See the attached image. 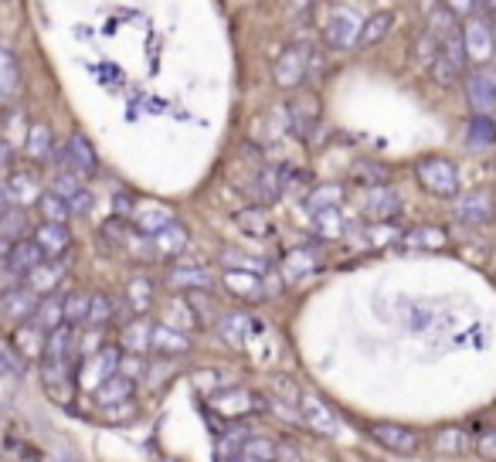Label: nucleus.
Listing matches in <instances>:
<instances>
[{
    "label": "nucleus",
    "instance_id": "5701e85b",
    "mask_svg": "<svg viewBox=\"0 0 496 462\" xmlns=\"http://www.w3.org/2000/svg\"><path fill=\"white\" fill-rule=\"evenodd\" d=\"M466 28V48H469V58L473 61H486V58L493 55V34H490V28L482 24V21H469V24H463Z\"/></svg>",
    "mask_w": 496,
    "mask_h": 462
},
{
    "label": "nucleus",
    "instance_id": "603ef678",
    "mask_svg": "<svg viewBox=\"0 0 496 462\" xmlns=\"http://www.w3.org/2000/svg\"><path fill=\"white\" fill-rule=\"evenodd\" d=\"M276 459H299V448L279 446V456H276Z\"/></svg>",
    "mask_w": 496,
    "mask_h": 462
},
{
    "label": "nucleus",
    "instance_id": "f8f14e48",
    "mask_svg": "<svg viewBox=\"0 0 496 462\" xmlns=\"http://www.w3.org/2000/svg\"><path fill=\"white\" fill-rule=\"evenodd\" d=\"M42 197V187H38V177L28 174V170H7V181H4V201H14V204H24L28 208L31 201Z\"/></svg>",
    "mask_w": 496,
    "mask_h": 462
},
{
    "label": "nucleus",
    "instance_id": "7ed1b4c3",
    "mask_svg": "<svg viewBox=\"0 0 496 462\" xmlns=\"http://www.w3.org/2000/svg\"><path fill=\"white\" fill-rule=\"evenodd\" d=\"M310 61L313 52L306 44H285L272 65V79L279 89H299L303 82H310Z\"/></svg>",
    "mask_w": 496,
    "mask_h": 462
},
{
    "label": "nucleus",
    "instance_id": "8fccbe9b",
    "mask_svg": "<svg viewBox=\"0 0 496 462\" xmlns=\"http://www.w3.org/2000/svg\"><path fill=\"white\" fill-rule=\"evenodd\" d=\"M69 204H71V214H89V211H92V204H96V197H92V194L86 191V187H82L79 194L71 197Z\"/></svg>",
    "mask_w": 496,
    "mask_h": 462
},
{
    "label": "nucleus",
    "instance_id": "6e6552de",
    "mask_svg": "<svg viewBox=\"0 0 496 462\" xmlns=\"http://www.w3.org/2000/svg\"><path fill=\"white\" fill-rule=\"evenodd\" d=\"M360 28H364V24H360L347 7H333L330 17H326L323 42L330 44V48H351V44H357V38H360Z\"/></svg>",
    "mask_w": 496,
    "mask_h": 462
},
{
    "label": "nucleus",
    "instance_id": "4c0bfd02",
    "mask_svg": "<svg viewBox=\"0 0 496 462\" xmlns=\"http://www.w3.org/2000/svg\"><path fill=\"white\" fill-rule=\"evenodd\" d=\"M34 160H44V156H51V150H55V140H51V129L42 127V123H34L28 133V146H24Z\"/></svg>",
    "mask_w": 496,
    "mask_h": 462
},
{
    "label": "nucleus",
    "instance_id": "dca6fc26",
    "mask_svg": "<svg viewBox=\"0 0 496 462\" xmlns=\"http://www.w3.org/2000/svg\"><path fill=\"white\" fill-rule=\"evenodd\" d=\"M24 235H28V208L14 204V201H4V211H0V241H4V249H11Z\"/></svg>",
    "mask_w": 496,
    "mask_h": 462
},
{
    "label": "nucleus",
    "instance_id": "b1692460",
    "mask_svg": "<svg viewBox=\"0 0 496 462\" xmlns=\"http://www.w3.org/2000/svg\"><path fill=\"white\" fill-rule=\"evenodd\" d=\"M154 241H156V255H164V259H173V255H181L187 249V231H184V224H177V222H171L164 231H156L154 235Z\"/></svg>",
    "mask_w": 496,
    "mask_h": 462
},
{
    "label": "nucleus",
    "instance_id": "cd10ccee",
    "mask_svg": "<svg viewBox=\"0 0 496 462\" xmlns=\"http://www.w3.org/2000/svg\"><path fill=\"white\" fill-rule=\"evenodd\" d=\"M466 140H469V146H476V150H482V146H496L493 116H476V112H473V119H469V127H466Z\"/></svg>",
    "mask_w": 496,
    "mask_h": 462
},
{
    "label": "nucleus",
    "instance_id": "4be33fe9",
    "mask_svg": "<svg viewBox=\"0 0 496 462\" xmlns=\"http://www.w3.org/2000/svg\"><path fill=\"white\" fill-rule=\"evenodd\" d=\"M21 85H24L21 65H17L14 52L4 48V55H0V99H4V102H14V99L21 96Z\"/></svg>",
    "mask_w": 496,
    "mask_h": 462
},
{
    "label": "nucleus",
    "instance_id": "473e14b6",
    "mask_svg": "<svg viewBox=\"0 0 496 462\" xmlns=\"http://www.w3.org/2000/svg\"><path fill=\"white\" fill-rule=\"evenodd\" d=\"M248 438H252V435H248L245 425H231V429H225V432L218 435V456H221V459H239L241 446H245Z\"/></svg>",
    "mask_w": 496,
    "mask_h": 462
},
{
    "label": "nucleus",
    "instance_id": "6ab92c4d",
    "mask_svg": "<svg viewBox=\"0 0 496 462\" xmlns=\"http://www.w3.org/2000/svg\"><path fill=\"white\" fill-rule=\"evenodd\" d=\"M401 245L405 249H418V252H432V249H445L449 245V235L435 228V224H415L401 235Z\"/></svg>",
    "mask_w": 496,
    "mask_h": 462
},
{
    "label": "nucleus",
    "instance_id": "de8ad7c7",
    "mask_svg": "<svg viewBox=\"0 0 496 462\" xmlns=\"http://www.w3.org/2000/svg\"><path fill=\"white\" fill-rule=\"evenodd\" d=\"M113 320V299L109 296H92V306H89V323L102 326V323Z\"/></svg>",
    "mask_w": 496,
    "mask_h": 462
},
{
    "label": "nucleus",
    "instance_id": "bb28decb",
    "mask_svg": "<svg viewBox=\"0 0 496 462\" xmlns=\"http://www.w3.org/2000/svg\"><path fill=\"white\" fill-rule=\"evenodd\" d=\"M283 167H266L256 181V197L258 204H276L283 197Z\"/></svg>",
    "mask_w": 496,
    "mask_h": 462
},
{
    "label": "nucleus",
    "instance_id": "f257e3e1",
    "mask_svg": "<svg viewBox=\"0 0 496 462\" xmlns=\"http://www.w3.org/2000/svg\"><path fill=\"white\" fill-rule=\"evenodd\" d=\"M432 31L439 38V55L428 65V71L439 85H455L473 61L466 48V28H459L453 11H439V14H432Z\"/></svg>",
    "mask_w": 496,
    "mask_h": 462
},
{
    "label": "nucleus",
    "instance_id": "a19ab883",
    "mask_svg": "<svg viewBox=\"0 0 496 462\" xmlns=\"http://www.w3.org/2000/svg\"><path fill=\"white\" fill-rule=\"evenodd\" d=\"M313 272H316V262H313L306 252L285 255V269H283L285 279H306V276H313Z\"/></svg>",
    "mask_w": 496,
    "mask_h": 462
},
{
    "label": "nucleus",
    "instance_id": "864d4df0",
    "mask_svg": "<svg viewBox=\"0 0 496 462\" xmlns=\"http://www.w3.org/2000/svg\"><path fill=\"white\" fill-rule=\"evenodd\" d=\"M476 4H480V7L486 11V14H493V17H496V0H476Z\"/></svg>",
    "mask_w": 496,
    "mask_h": 462
},
{
    "label": "nucleus",
    "instance_id": "c756f323",
    "mask_svg": "<svg viewBox=\"0 0 496 462\" xmlns=\"http://www.w3.org/2000/svg\"><path fill=\"white\" fill-rule=\"evenodd\" d=\"M391 24H395V14H391V11H381V14H374L370 21H364L360 38H357V48H374V44L391 31Z\"/></svg>",
    "mask_w": 496,
    "mask_h": 462
},
{
    "label": "nucleus",
    "instance_id": "49530a36",
    "mask_svg": "<svg viewBox=\"0 0 496 462\" xmlns=\"http://www.w3.org/2000/svg\"><path fill=\"white\" fill-rule=\"evenodd\" d=\"M272 398H276V401H285V405H299V401H303V391L293 384V378H276Z\"/></svg>",
    "mask_w": 496,
    "mask_h": 462
},
{
    "label": "nucleus",
    "instance_id": "4468645a",
    "mask_svg": "<svg viewBox=\"0 0 496 462\" xmlns=\"http://www.w3.org/2000/svg\"><path fill=\"white\" fill-rule=\"evenodd\" d=\"M38 313V293L31 289L28 282H21L14 289H4V316L11 320H34Z\"/></svg>",
    "mask_w": 496,
    "mask_h": 462
},
{
    "label": "nucleus",
    "instance_id": "a211bd4d",
    "mask_svg": "<svg viewBox=\"0 0 496 462\" xmlns=\"http://www.w3.org/2000/svg\"><path fill=\"white\" fill-rule=\"evenodd\" d=\"M34 239H38V245L44 249L48 259L65 255L71 245V235H69V228H65V222H42L38 224V231H34Z\"/></svg>",
    "mask_w": 496,
    "mask_h": 462
},
{
    "label": "nucleus",
    "instance_id": "9b49d317",
    "mask_svg": "<svg viewBox=\"0 0 496 462\" xmlns=\"http://www.w3.org/2000/svg\"><path fill=\"white\" fill-rule=\"evenodd\" d=\"M299 411H303V425L316 435H333L337 432V411L330 405H323L316 394H303L299 401Z\"/></svg>",
    "mask_w": 496,
    "mask_h": 462
},
{
    "label": "nucleus",
    "instance_id": "72a5a7b5",
    "mask_svg": "<svg viewBox=\"0 0 496 462\" xmlns=\"http://www.w3.org/2000/svg\"><path fill=\"white\" fill-rule=\"evenodd\" d=\"M129 394H133V381L113 374V378L102 381L99 388H96V401L99 405H113V401H126Z\"/></svg>",
    "mask_w": 496,
    "mask_h": 462
},
{
    "label": "nucleus",
    "instance_id": "f03ea898",
    "mask_svg": "<svg viewBox=\"0 0 496 462\" xmlns=\"http://www.w3.org/2000/svg\"><path fill=\"white\" fill-rule=\"evenodd\" d=\"M415 177L432 197H455L459 194V170L445 156H426L415 164Z\"/></svg>",
    "mask_w": 496,
    "mask_h": 462
},
{
    "label": "nucleus",
    "instance_id": "c85d7f7f",
    "mask_svg": "<svg viewBox=\"0 0 496 462\" xmlns=\"http://www.w3.org/2000/svg\"><path fill=\"white\" fill-rule=\"evenodd\" d=\"M214 276L208 269H173L167 276V286L173 289H211Z\"/></svg>",
    "mask_w": 496,
    "mask_h": 462
},
{
    "label": "nucleus",
    "instance_id": "c9c22d12",
    "mask_svg": "<svg viewBox=\"0 0 496 462\" xmlns=\"http://www.w3.org/2000/svg\"><path fill=\"white\" fill-rule=\"evenodd\" d=\"M38 208H42L44 222H69L71 218V204L61 194H55V191H48V194L38 197Z\"/></svg>",
    "mask_w": 496,
    "mask_h": 462
},
{
    "label": "nucleus",
    "instance_id": "3c124183",
    "mask_svg": "<svg viewBox=\"0 0 496 462\" xmlns=\"http://www.w3.org/2000/svg\"><path fill=\"white\" fill-rule=\"evenodd\" d=\"M480 452H482V456H490V459H496V432L482 435V438H480Z\"/></svg>",
    "mask_w": 496,
    "mask_h": 462
},
{
    "label": "nucleus",
    "instance_id": "aec40b11",
    "mask_svg": "<svg viewBox=\"0 0 496 462\" xmlns=\"http://www.w3.org/2000/svg\"><path fill=\"white\" fill-rule=\"evenodd\" d=\"M235 224H239L245 235H252V239H269L272 231H276L272 214L266 204H252V208L239 211V214H235Z\"/></svg>",
    "mask_w": 496,
    "mask_h": 462
},
{
    "label": "nucleus",
    "instance_id": "412c9836",
    "mask_svg": "<svg viewBox=\"0 0 496 462\" xmlns=\"http://www.w3.org/2000/svg\"><path fill=\"white\" fill-rule=\"evenodd\" d=\"M398 214H401V197L395 191H381V187H374L368 194V218L370 222H395Z\"/></svg>",
    "mask_w": 496,
    "mask_h": 462
},
{
    "label": "nucleus",
    "instance_id": "39448f33",
    "mask_svg": "<svg viewBox=\"0 0 496 462\" xmlns=\"http://www.w3.org/2000/svg\"><path fill=\"white\" fill-rule=\"evenodd\" d=\"M466 102L476 116L496 112V71L482 61L480 69L466 71Z\"/></svg>",
    "mask_w": 496,
    "mask_h": 462
},
{
    "label": "nucleus",
    "instance_id": "a18cd8bd",
    "mask_svg": "<svg viewBox=\"0 0 496 462\" xmlns=\"http://www.w3.org/2000/svg\"><path fill=\"white\" fill-rule=\"evenodd\" d=\"M89 306H92V299L89 296H82V293H71L69 299H65V323H82V320H89Z\"/></svg>",
    "mask_w": 496,
    "mask_h": 462
},
{
    "label": "nucleus",
    "instance_id": "423d86ee",
    "mask_svg": "<svg viewBox=\"0 0 496 462\" xmlns=\"http://www.w3.org/2000/svg\"><path fill=\"white\" fill-rule=\"evenodd\" d=\"M211 405L225 415V419H245L252 411H266L269 401L262 394L248 391V388H218L211 394Z\"/></svg>",
    "mask_w": 496,
    "mask_h": 462
},
{
    "label": "nucleus",
    "instance_id": "393cba45",
    "mask_svg": "<svg viewBox=\"0 0 496 462\" xmlns=\"http://www.w3.org/2000/svg\"><path fill=\"white\" fill-rule=\"evenodd\" d=\"M248 326H256L252 316H245V313H231V316H221V320H218V334L225 336L231 347H245V340H248Z\"/></svg>",
    "mask_w": 496,
    "mask_h": 462
},
{
    "label": "nucleus",
    "instance_id": "37998d69",
    "mask_svg": "<svg viewBox=\"0 0 496 462\" xmlns=\"http://www.w3.org/2000/svg\"><path fill=\"white\" fill-rule=\"evenodd\" d=\"M341 187H320V191H313L310 197H306V208L310 211H326V208H341Z\"/></svg>",
    "mask_w": 496,
    "mask_h": 462
},
{
    "label": "nucleus",
    "instance_id": "09e8293b",
    "mask_svg": "<svg viewBox=\"0 0 496 462\" xmlns=\"http://www.w3.org/2000/svg\"><path fill=\"white\" fill-rule=\"evenodd\" d=\"M354 181L357 184H374V187H381V184L388 181V170L378 167V164H357Z\"/></svg>",
    "mask_w": 496,
    "mask_h": 462
},
{
    "label": "nucleus",
    "instance_id": "ddd939ff",
    "mask_svg": "<svg viewBox=\"0 0 496 462\" xmlns=\"http://www.w3.org/2000/svg\"><path fill=\"white\" fill-rule=\"evenodd\" d=\"M455 218L466 224H486L493 222V197L486 191H473L455 201Z\"/></svg>",
    "mask_w": 496,
    "mask_h": 462
},
{
    "label": "nucleus",
    "instance_id": "20e7f679",
    "mask_svg": "<svg viewBox=\"0 0 496 462\" xmlns=\"http://www.w3.org/2000/svg\"><path fill=\"white\" fill-rule=\"evenodd\" d=\"M285 116H289V133L299 137L303 143H310L313 133L320 129V96L316 92H299L296 99H289Z\"/></svg>",
    "mask_w": 496,
    "mask_h": 462
},
{
    "label": "nucleus",
    "instance_id": "58836bf2",
    "mask_svg": "<svg viewBox=\"0 0 496 462\" xmlns=\"http://www.w3.org/2000/svg\"><path fill=\"white\" fill-rule=\"evenodd\" d=\"M435 452H445V456H455V452H463L466 448V432L463 429H455V425H445L435 432Z\"/></svg>",
    "mask_w": 496,
    "mask_h": 462
},
{
    "label": "nucleus",
    "instance_id": "1a4fd4ad",
    "mask_svg": "<svg viewBox=\"0 0 496 462\" xmlns=\"http://www.w3.org/2000/svg\"><path fill=\"white\" fill-rule=\"evenodd\" d=\"M370 438L381 448H388V452H398V456H408V452L418 448V435L411 432V429H405V425H395V421L370 425Z\"/></svg>",
    "mask_w": 496,
    "mask_h": 462
},
{
    "label": "nucleus",
    "instance_id": "ea45409f",
    "mask_svg": "<svg viewBox=\"0 0 496 462\" xmlns=\"http://www.w3.org/2000/svg\"><path fill=\"white\" fill-rule=\"evenodd\" d=\"M221 266L225 269H248V272H262V276H269V262L266 259H252V255H241L235 249H225L221 252Z\"/></svg>",
    "mask_w": 496,
    "mask_h": 462
},
{
    "label": "nucleus",
    "instance_id": "0eeeda50",
    "mask_svg": "<svg viewBox=\"0 0 496 462\" xmlns=\"http://www.w3.org/2000/svg\"><path fill=\"white\" fill-rule=\"evenodd\" d=\"M119 364H123L119 347H102L99 354H92V357H86V361L79 364V384H86V388L96 391L102 381H109L113 374H119Z\"/></svg>",
    "mask_w": 496,
    "mask_h": 462
},
{
    "label": "nucleus",
    "instance_id": "e433bc0d",
    "mask_svg": "<svg viewBox=\"0 0 496 462\" xmlns=\"http://www.w3.org/2000/svg\"><path fill=\"white\" fill-rule=\"evenodd\" d=\"M279 456V446L272 442V438H262V435H252L245 446H241L239 459L245 462H258V459H276Z\"/></svg>",
    "mask_w": 496,
    "mask_h": 462
},
{
    "label": "nucleus",
    "instance_id": "c03bdc74",
    "mask_svg": "<svg viewBox=\"0 0 496 462\" xmlns=\"http://www.w3.org/2000/svg\"><path fill=\"white\" fill-rule=\"evenodd\" d=\"M51 191L61 194L65 201H71V197L82 191V174H75V170H61L55 181H51Z\"/></svg>",
    "mask_w": 496,
    "mask_h": 462
},
{
    "label": "nucleus",
    "instance_id": "7c9ffc66",
    "mask_svg": "<svg viewBox=\"0 0 496 462\" xmlns=\"http://www.w3.org/2000/svg\"><path fill=\"white\" fill-rule=\"evenodd\" d=\"M34 323H38L42 330H55V326H61V323H65V299H61V296H44L42 303H38Z\"/></svg>",
    "mask_w": 496,
    "mask_h": 462
},
{
    "label": "nucleus",
    "instance_id": "f3484780",
    "mask_svg": "<svg viewBox=\"0 0 496 462\" xmlns=\"http://www.w3.org/2000/svg\"><path fill=\"white\" fill-rule=\"evenodd\" d=\"M262 279H266L262 272H248V269H225V286L239 296V299H258V296L269 293V286H266Z\"/></svg>",
    "mask_w": 496,
    "mask_h": 462
},
{
    "label": "nucleus",
    "instance_id": "f704fd0d",
    "mask_svg": "<svg viewBox=\"0 0 496 462\" xmlns=\"http://www.w3.org/2000/svg\"><path fill=\"white\" fill-rule=\"evenodd\" d=\"M28 116L21 109H7V116H4V140L14 143V146H28Z\"/></svg>",
    "mask_w": 496,
    "mask_h": 462
},
{
    "label": "nucleus",
    "instance_id": "2f4dec72",
    "mask_svg": "<svg viewBox=\"0 0 496 462\" xmlns=\"http://www.w3.org/2000/svg\"><path fill=\"white\" fill-rule=\"evenodd\" d=\"M61 276H65V269L58 262H42V266H34L28 272V286L34 293H48V289H55Z\"/></svg>",
    "mask_w": 496,
    "mask_h": 462
},
{
    "label": "nucleus",
    "instance_id": "2eb2a0df",
    "mask_svg": "<svg viewBox=\"0 0 496 462\" xmlns=\"http://www.w3.org/2000/svg\"><path fill=\"white\" fill-rule=\"evenodd\" d=\"M171 222H173L171 208H164L160 201H140V204H133V224L140 228L143 235H156V231H164Z\"/></svg>",
    "mask_w": 496,
    "mask_h": 462
},
{
    "label": "nucleus",
    "instance_id": "79ce46f5",
    "mask_svg": "<svg viewBox=\"0 0 496 462\" xmlns=\"http://www.w3.org/2000/svg\"><path fill=\"white\" fill-rule=\"evenodd\" d=\"M126 303L136 309V313H143V309L154 303V286L143 279V276H136V279L129 282V289H126Z\"/></svg>",
    "mask_w": 496,
    "mask_h": 462
},
{
    "label": "nucleus",
    "instance_id": "a878e982",
    "mask_svg": "<svg viewBox=\"0 0 496 462\" xmlns=\"http://www.w3.org/2000/svg\"><path fill=\"white\" fill-rule=\"evenodd\" d=\"M154 334V351H164V357H171V354H184L191 347V340H187V330H177V326H156L150 330Z\"/></svg>",
    "mask_w": 496,
    "mask_h": 462
},
{
    "label": "nucleus",
    "instance_id": "9d476101",
    "mask_svg": "<svg viewBox=\"0 0 496 462\" xmlns=\"http://www.w3.org/2000/svg\"><path fill=\"white\" fill-rule=\"evenodd\" d=\"M61 170H75L82 177H92L99 170V156H96L92 143L82 133H71L69 140H65V167Z\"/></svg>",
    "mask_w": 496,
    "mask_h": 462
}]
</instances>
